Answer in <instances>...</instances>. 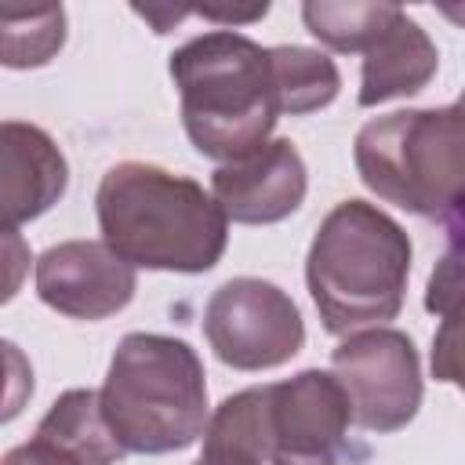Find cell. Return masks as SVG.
<instances>
[{
    "mask_svg": "<svg viewBox=\"0 0 465 465\" xmlns=\"http://www.w3.org/2000/svg\"><path fill=\"white\" fill-rule=\"evenodd\" d=\"M94 211L102 240L134 269L207 272L229 243V218L200 182L142 160L102 174Z\"/></svg>",
    "mask_w": 465,
    "mask_h": 465,
    "instance_id": "6da1fadb",
    "label": "cell"
},
{
    "mask_svg": "<svg viewBox=\"0 0 465 465\" xmlns=\"http://www.w3.org/2000/svg\"><path fill=\"white\" fill-rule=\"evenodd\" d=\"M182 124L196 153L229 163L269 142L280 113L269 47L232 29L193 36L171 54Z\"/></svg>",
    "mask_w": 465,
    "mask_h": 465,
    "instance_id": "7a4b0ae2",
    "label": "cell"
},
{
    "mask_svg": "<svg viewBox=\"0 0 465 465\" xmlns=\"http://www.w3.org/2000/svg\"><path fill=\"white\" fill-rule=\"evenodd\" d=\"M411 236L367 200H341L316 229L305 283L327 334L381 327L403 309Z\"/></svg>",
    "mask_w": 465,
    "mask_h": 465,
    "instance_id": "3957f363",
    "label": "cell"
},
{
    "mask_svg": "<svg viewBox=\"0 0 465 465\" xmlns=\"http://www.w3.org/2000/svg\"><path fill=\"white\" fill-rule=\"evenodd\" d=\"M102 411L127 454H171L193 447L211 421L207 381L196 349L167 334H127L113 360Z\"/></svg>",
    "mask_w": 465,
    "mask_h": 465,
    "instance_id": "277c9868",
    "label": "cell"
},
{
    "mask_svg": "<svg viewBox=\"0 0 465 465\" xmlns=\"http://www.w3.org/2000/svg\"><path fill=\"white\" fill-rule=\"evenodd\" d=\"M352 160L363 185L421 218L465 214V109H400L360 127Z\"/></svg>",
    "mask_w": 465,
    "mask_h": 465,
    "instance_id": "5b68a950",
    "label": "cell"
},
{
    "mask_svg": "<svg viewBox=\"0 0 465 465\" xmlns=\"http://www.w3.org/2000/svg\"><path fill=\"white\" fill-rule=\"evenodd\" d=\"M203 334L214 356L232 371L283 367L305 345V323L291 294L258 276L225 280L207 298Z\"/></svg>",
    "mask_w": 465,
    "mask_h": 465,
    "instance_id": "8992f818",
    "label": "cell"
},
{
    "mask_svg": "<svg viewBox=\"0 0 465 465\" xmlns=\"http://www.w3.org/2000/svg\"><path fill=\"white\" fill-rule=\"evenodd\" d=\"M331 374L349 396L352 421L367 432H396L421 407V360L396 327L345 334L331 352Z\"/></svg>",
    "mask_w": 465,
    "mask_h": 465,
    "instance_id": "52a82bcc",
    "label": "cell"
},
{
    "mask_svg": "<svg viewBox=\"0 0 465 465\" xmlns=\"http://www.w3.org/2000/svg\"><path fill=\"white\" fill-rule=\"evenodd\" d=\"M138 276L105 240H65L40 254L36 294L73 320H105L134 298Z\"/></svg>",
    "mask_w": 465,
    "mask_h": 465,
    "instance_id": "ba28073f",
    "label": "cell"
},
{
    "mask_svg": "<svg viewBox=\"0 0 465 465\" xmlns=\"http://www.w3.org/2000/svg\"><path fill=\"white\" fill-rule=\"evenodd\" d=\"M309 189L305 160L291 138H269L254 153L218 163L211 174V196L225 218L240 225H272L291 218Z\"/></svg>",
    "mask_w": 465,
    "mask_h": 465,
    "instance_id": "9c48e42d",
    "label": "cell"
},
{
    "mask_svg": "<svg viewBox=\"0 0 465 465\" xmlns=\"http://www.w3.org/2000/svg\"><path fill=\"white\" fill-rule=\"evenodd\" d=\"M269 396V429L280 454H320L331 458L352 421L349 396L327 371H302L287 381L265 385Z\"/></svg>",
    "mask_w": 465,
    "mask_h": 465,
    "instance_id": "30bf717a",
    "label": "cell"
},
{
    "mask_svg": "<svg viewBox=\"0 0 465 465\" xmlns=\"http://www.w3.org/2000/svg\"><path fill=\"white\" fill-rule=\"evenodd\" d=\"M0 207L7 229L51 211L69 185V167L54 138L22 120H4L0 127Z\"/></svg>",
    "mask_w": 465,
    "mask_h": 465,
    "instance_id": "8fae6325",
    "label": "cell"
},
{
    "mask_svg": "<svg viewBox=\"0 0 465 465\" xmlns=\"http://www.w3.org/2000/svg\"><path fill=\"white\" fill-rule=\"evenodd\" d=\"M440 69V51L429 33L407 18L403 11L385 25V33L363 51L360 76V105H381L392 98H407L429 87Z\"/></svg>",
    "mask_w": 465,
    "mask_h": 465,
    "instance_id": "7c38bea8",
    "label": "cell"
},
{
    "mask_svg": "<svg viewBox=\"0 0 465 465\" xmlns=\"http://www.w3.org/2000/svg\"><path fill=\"white\" fill-rule=\"evenodd\" d=\"M36 436L54 440L58 447L73 450L87 465H116L127 450L113 436L105 411H102V392L98 389H69L62 392L51 411L40 418Z\"/></svg>",
    "mask_w": 465,
    "mask_h": 465,
    "instance_id": "4fadbf2b",
    "label": "cell"
},
{
    "mask_svg": "<svg viewBox=\"0 0 465 465\" xmlns=\"http://www.w3.org/2000/svg\"><path fill=\"white\" fill-rule=\"evenodd\" d=\"M269 62H272V84H276L283 116H305L338 98L341 73L334 58H327L323 51L280 44V47H269Z\"/></svg>",
    "mask_w": 465,
    "mask_h": 465,
    "instance_id": "5bb4252c",
    "label": "cell"
},
{
    "mask_svg": "<svg viewBox=\"0 0 465 465\" xmlns=\"http://www.w3.org/2000/svg\"><path fill=\"white\" fill-rule=\"evenodd\" d=\"M400 15L396 4H331V0H309L302 4V18L305 29L331 51L341 54H363L381 33L385 25Z\"/></svg>",
    "mask_w": 465,
    "mask_h": 465,
    "instance_id": "9a60e30c",
    "label": "cell"
},
{
    "mask_svg": "<svg viewBox=\"0 0 465 465\" xmlns=\"http://www.w3.org/2000/svg\"><path fill=\"white\" fill-rule=\"evenodd\" d=\"M4 65L7 69H36L47 65L65 44V11H4Z\"/></svg>",
    "mask_w": 465,
    "mask_h": 465,
    "instance_id": "2e32d148",
    "label": "cell"
},
{
    "mask_svg": "<svg viewBox=\"0 0 465 465\" xmlns=\"http://www.w3.org/2000/svg\"><path fill=\"white\" fill-rule=\"evenodd\" d=\"M465 305V232L447 247V254L436 262L429 287H425V309L436 316H447Z\"/></svg>",
    "mask_w": 465,
    "mask_h": 465,
    "instance_id": "e0dca14e",
    "label": "cell"
},
{
    "mask_svg": "<svg viewBox=\"0 0 465 465\" xmlns=\"http://www.w3.org/2000/svg\"><path fill=\"white\" fill-rule=\"evenodd\" d=\"M432 378L465 392V305L447 312L432 338Z\"/></svg>",
    "mask_w": 465,
    "mask_h": 465,
    "instance_id": "ac0fdd59",
    "label": "cell"
},
{
    "mask_svg": "<svg viewBox=\"0 0 465 465\" xmlns=\"http://www.w3.org/2000/svg\"><path fill=\"white\" fill-rule=\"evenodd\" d=\"M4 465H87L84 458H76L73 450L58 447L54 440H44L33 432L29 443H18L4 454Z\"/></svg>",
    "mask_w": 465,
    "mask_h": 465,
    "instance_id": "d6986e66",
    "label": "cell"
},
{
    "mask_svg": "<svg viewBox=\"0 0 465 465\" xmlns=\"http://www.w3.org/2000/svg\"><path fill=\"white\" fill-rule=\"evenodd\" d=\"M196 465H262V461H254V458H247V454H232V450L203 447V454H200Z\"/></svg>",
    "mask_w": 465,
    "mask_h": 465,
    "instance_id": "ffe728a7",
    "label": "cell"
},
{
    "mask_svg": "<svg viewBox=\"0 0 465 465\" xmlns=\"http://www.w3.org/2000/svg\"><path fill=\"white\" fill-rule=\"evenodd\" d=\"M269 465H334V461L331 458H320V454H280Z\"/></svg>",
    "mask_w": 465,
    "mask_h": 465,
    "instance_id": "44dd1931",
    "label": "cell"
},
{
    "mask_svg": "<svg viewBox=\"0 0 465 465\" xmlns=\"http://www.w3.org/2000/svg\"><path fill=\"white\" fill-rule=\"evenodd\" d=\"M443 15H447V18H454V22H461V25H465V7H443Z\"/></svg>",
    "mask_w": 465,
    "mask_h": 465,
    "instance_id": "7402d4cb",
    "label": "cell"
},
{
    "mask_svg": "<svg viewBox=\"0 0 465 465\" xmlns=\"http://www.w3.org/2000/svg\"><path fill=\"white\" fill-rule=\"evenodd\" d=\"M454 105H461V109H465V91H461V98H458V102H454Z\"/></svg>",
    "mask_w": 465,
    "mask_h": 465,
    "instance_id": "603a6c76",
    "label": "cell"
}]
</instances>
